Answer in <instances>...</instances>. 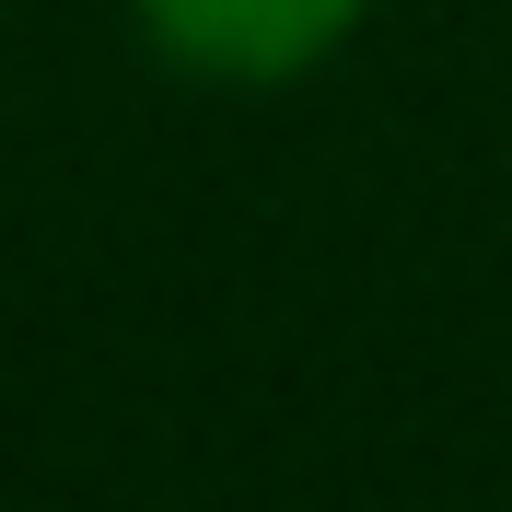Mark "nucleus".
<instances>
[{
  "instance_id": "1",
  "label": "nucleus",
  "mask_w": 512,
  "mask_h": 512,
  "mask_svg": "<svg viewBox=\"0 0 512 512\" xmlns=\"http://www.w3.org/2000/svg\"><path fill=\"white\" fill-rule=\"evenodd\" d=\"M361 12L373 0H140V35L198 82L256 94V82H303L315 59H338Z\"/></svg>"
}]
</instances>
